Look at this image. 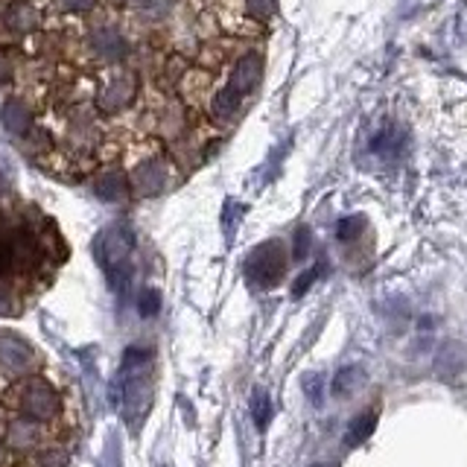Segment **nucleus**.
<instances>
[{"instance_id":"f257e3e1","label":"nucleus","mask_w":467,"mask_h":467,"mask_svg":"<svg viewBox=\"0 0 467 467\" xmlns=\"http://www.w3.org/2000/svg\"><path fill=\"white\" fill-rule=\"evenodd\" d=\"M149 350L143 348H129L123 356V368H120V388H117V401L123 403L126 415L138 417L146 412L149 406Z\"/></svg>"},{"instance_id":"f03ea898","label":"nucleus","mask_w":467,"mask_h":467,"mask_svg":"<svg viewBox=\"0 0 467 467\" xmlns=\"http://www.w3.org/2000/svg\"><path fill=\"white\" fill-rule=\"evenodd\" d=\"M138 100H141V73L129 65L105 67V76L94 96V105L100 109V114L111 117L129 111L138 105Z\"/></svg>"},{"instance_id":"7ed1b4c3","label":"nucleus","mask_w":467,"mask_h":467,"mask_svg":"<svg viewBox=\"0 0 467 467\" xmlns=\"http://www.w3.org/2000/svg\"><path fill=\"white\" fill-rule=\"evenodd\" d=\"M132 251H134V237L129 228L114 226L103 231L94 242V255L105 269V275L111 278L114 289H126L132 280Z\"/></svg>"},{"instance_id":"20e7f679","label":"nucleus","mask_w":467,"mask_h":467,"mask_svg":"<svg viewBox=\"0 0 467 467\" xmlns=\"http://www.w3.org/2000/svg\"><path fill=\"white\" fill-rule=\"evenodd\" d=\"M275 18V0H222L219 21L240 38H260Z\"/></svg>"},{"instance_id":"39448f33","label":"nucleus","mask_w":467,"mask_h":467,"mask_svg":"<svg viewBox=\"0 0 467 467\" xmlns=\"http://www.w3.org/2000/svg\"><path fill=\"white\" fill-rule=\"evenodd\" d=\"M172 158L167 152H149L138 164H132L129 170V184H132V196L138 199H155L161 193L170 190L172 184Z\"/></svg>"},{"instance_id":"423d86ee","label":"nucleus","mask_w":467,"mask_h":467,"mask_svg":"<svg viewBox=\"0 0 467 467\" xmlns=\"http://www.w3.org/2000/svg\"><path fill=\"white\" fill-rule=\"evenodd\" d=\"M44 27V12L35 0H6L0 4V42H21Z\"/></svg>"},{"instance_id":"0eeeda50","label":"nucleus","mask_w":467,"mask_h":467,"mask_svg":"<svg viewBox=\"0 0 467 467\" xmlns=\"http://www.w3.org/2000/svg\"><path fill=\"white\" fill-rule=\"evenodd\" d=\"M85 50L91 56V62H96L100 67L126 65V58H129V38L114 24H96L88 29Z\"/></svg>"},{"instance_id":"6e6552de","label":"nucleus","mask_w":467,"mask_h":467,"mask_svg":"<svg viewBox=\"0 0 467 467\" xmlns=\"http://www.w3.org/2000/svg\"><path fill=\"white\" fill-rule=\"evenodd\" d=\"M284 272H287V249L280 246L278 240L255 249V255H251L246 263V275L255 280L257 287H266V289L280 284Z\"/></svg>"},{"instance_id":"1a4fd4ad","label":"nucleus","mask_w":467,"mask_h":467,"mask_svg":"<svg viewBox=\"0 0 467 467\" xmlns=\"http://www.w3.org/2000/svg\"><path fill=\"white\" fill-rule=\"evenodd\" d=\"M260 80H263V56L257 50H240V56L231 58L226 85H231L234 91H240L249 100L260 88Z\"/></svg>"},{"instance_id":"9d476101","label":"nucleus","mask_w":467,"mask_h":467,"mask_svg":"<svg viewBox=\"0 0 467 467\" xmlns=\"http://www.w3.org/2000/svg\"><path fill=\"white\" fill-rule=\"evenodd\" d=\"M21 409L33 421H47V417H53L58 412V397L44 379H29L21 394Z\"/></svg>"},{"instance_id":"9b49d317","label":"nucleus","mask_w":467,"mask_h":467,"mask_svg":"<svg viewBox=\"0 0 467 467\" xmlns=\"http://www.w3.org/2000/svg\"><path fill=\"white\" fill-rule=\"evenodd\" d=\"M94 196L105 204H120L132 196V184L129 172H123L120 167H109L94 175Z\"/></svg>"},{"instance_id":"f8f14e48","label":"nucleus","mask_w":467,"mask_h":467,"mask_svg":"<svg viewBox=\"0 0 467 467\" xmlns=\"http://www.w3.org/2000/svg\"><path fill=\"white\" fill-rule=\"evenodd\" d=\"M0 126H4L12 138H27V134L35 129L33 111H29L24 96H9V100L0 105Z\"/></svg>"},{"instance_id":"ddd939ff","label":"nucleus","mask_w":467,"mask_h":467,"mask_svg":"<svg viewBox=\"0 0 467 467\" xmlns=\"http://www.w3.org/2000/svg\"><path fill=\"white\" fill-rule=\"evenodd\" d=\"M33 363V348L18 336H0V371L15 377Z\"/></svg>"},{"instance_id":"4468645a","label":"nucleus","mask_w":467,"mask_h":467,"mask_svg":"<svg viewBox=\"0 0 467 467\" xmlns=\"http://www.w3.org/2000/svg\"><path fill=\"white\" fill-rule=\"evenodd\" d=\"M374 430H377V412H374V409H368V412L356 415L354 421H350L348 433H345V444H348V447L363 444L365 438H371Z\"/></svg>"},{"instance_id":"2eb2a0df","label":"nucleus","mask_w":467,"mask_h":467,"mask_svg":"<svg viewBox=\"0 0 467 467\" xmlns=\"http://www.w3.org/2000/svg\"><path fill=\"white\" fill-rule=\"evenodd\" d=\"M6 441L12 444V447H29V444H35L38 441V426L33 417H21V421H15L12 426H9V435H6Z\"/></svg>"},{"instance_id":"dca6fc26","label":"nucleus","mask_w":467,"mask_h":467,"mask_svg":"<svg viewBox=\"0 0 467 467\" xmlns=\"http://www.w3.org/2000/svg\"><path fill=\"white\" fill-rule=\"evenodd\" d=\"M251 415H255L257 430H266L269 421H272V401H269V394L263 392V388H257L255 397H251Z\"/></svg>"},{"instance_id":"f3484780","label":"nucleus","mask_w":467,"mask_h":467,"mask_svg":"<svg viewBox=\"0 0 467 467\" xmlns=\"http://www.w3.org/2000/svg\"><path fill=\"white\" fill-rule=\"evenodd\" d=\"M50 4L62 15H91L100 6V0H50Z\"/></svg>"},{"instance_id":"a211bd4d","label":"nucleus","mask_w":467,"mask_h":467,"mask_svg":"<svg viewBox=\"0 0 467 467\" xmlns=\"http://www.w3.org/2000/svg\"><path fill=\"white\" fill-rule=\"evenodd\" d=\"M356 383H359L356 368H342V371L333 377V383H330V392H333L336 397H348L356 388Z\"/></svg>"},{"instance_id":"6ab92c4d","label":"nucleus","mask_w":467,"mask_h":467,"mask_svg":"<svg viewBox=\"0 0 467 467\" xmlns=\"http://www.w3.org/2000/svg\"><path fill=\"white\" fill-rule=\"evenodd\" d=\"M67 453L65 450H44L35 456V467H65Z\"/></svg>"},{"instance_id":"aec40b11","label":"nucleus","mask_w":467,"mask_h":467,"mask_svg":"<svg viewBox=\"0 0 467 467\" xmlns=\"http://www.w3.org/2000/svg\"><path fill=\"white\" fill-rule=\"evenodd\" d=\"M138 310H141V316H155L161 310V295L155 289H146L138 301Z\"/></svg>"},{"instance_id":"412c9836","label":"nucleus","mask_w":467,"mask_h":467,"mask_svg":"<svg viewBox=\"0 0 467 467\" xmlns=\"http://www.w3.org/2000/svg\"><path fill=\"white\" fill-rule=\"evenodd\" d=\"M12 76H15V65H12V58H9V53L0 47V85H6Z\"/></svg>"},{"instance_id":"4be33fe9","label":"nucleus","mask_w":467,"mask_h":467,"mask_svg":"<svg viewBox=\"0 0 467 467\" xmlns=\"http://www.w3.org/2000/svg\"><path fill=\"white\" fill-rule=\"evenodd\" d=\"M12 304H15V295H12V289H9L6 284H0V316L12 313Z\"/></svg>"},{"instance_id":"5701e85b","label":"nucleus","mask_w":467,"mask_h":467,"mask_svg":"<svg viewBox=\"0 0 467 467\" xmlns=\"http://www.w3.org/2000/svg\"><path fill=\"white\" fill-rule=\"evenodd\" d=\"M304 386H307V394L313 397V403L321 406V401H325V397H321V377H310Z\"/></svg>"},{"instance_id":"b1692460","label":"nucleus","mask_w":467,"mask_h":467,"mask_svg":"<svg viewBox=\"0 0 467 467\" xmlns=\"http://www.w3.org/2000/svg\"><path fill=\"white\" fill-rule=\"evenodd\" d=\"M313 280H316V272H307V275H301V278H298V284L292 287V292H295V295H304V289H307L310 284H313Z\"/></svg>"},{"instance_id":"393cba45","label":"nucleus","mask_w":467,"mask_h":467,"mask_svg":"<svg viewBox=\"0 0 467 467\" xmlns=\"http://www.w3.org/2000/svg\"><path fill=\"white\" fill-rule=\"evenodd\" d=\"M316 467H336V464H316Z\"/></svg>"}]
</instances>
